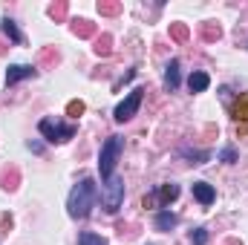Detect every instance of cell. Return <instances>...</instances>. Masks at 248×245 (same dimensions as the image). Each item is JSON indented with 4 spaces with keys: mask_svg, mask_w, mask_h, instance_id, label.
I'll return each mask as SVG.
<instances>
[{
    "mask_svg": "<svg viewBox=\"0 0 248 245\" xmlns=\"http://www.w3.org/2000/svg\"><path fill=\"white\" fill-rule=\"evenodd\" d=\"M35 66H26V63H15V66H9L6 69V84L12 87V84H17V81H23V78H35Z\"/></svg>",
    "mask_w": 248,
    "mask_h": 245,
    "instance_id": "obj_6",
    "label": "cell"
},
{
    "mask_svg": "<svg viewBox=\"0 0 248 245\" xmlns=\"http://www.w3.org/2000/svg\"><path fill=\"white\" fill-rule=\"evenodd\" d=\"M219 159L228 162V165H234V162H237V150H234V147H225V150L219 153Z\"/></svg>",
    "mask_w": 248,
    "mask_h": 245,
    "instance_id": "obj_24",
    "label": "cell"
},
{
    "mask_svg": "<svg viewBox=\"0 0 248 245\" xmlns=\"http://www.w3.org/2000/svg\"><path fill=\"white\" fill-rule=\"evenodd\" d=\"M78 245H107V240L101 234H93V231H81L78 234Z\"/></svg>",
    "mask_w": 248,
    "mask_h": 245,
    "instance_id": "obj_14",
    "label": "cell"
},
{
    "mask_svg": "<svg viewBox=\"0 0 248 245\" xmlns=\"http://www.w3.org/2000/svg\"><path fill=\"white\" fill-rule=\"evenodd\" d=\"M190 243L193 245H208V231H205V228H193V231H190Z\"/></svg>",
    "mask_w": 248,
    "mask_h": 245,
    "instance_id": "obj_20",
    "label": "cell"
},
{
    "mask_svg": "<svg viewBox=\"0 0 248 245\" xmlns=\"http://www.w3.org/2000/svg\"><path fill=\"white\" fill-rule=\"evenodd\" d=\"M179 87V61H170L168 69H165V90H176Z\"/></svg>",
    "mask_w": 248,
    "mask_h": 245,
    "instance_id": "obj_8",
    "label": "cell"
},
{
    "mask_svg": "<svg viewBox=\"0 0 248 245\" xmlns=\"http://www.w3.org/2000/svg\"><path fill=\"white\" fill-rule=\"evenodd\" d=\"M124 150V138L122 136H110L104 144H101V156H98V170H101V179L107 182L110 176H113V170H116V162H119V156H122Z\"/></svg>",
    "mask_w": 248,
    "mask_h": 245,
    "instance_id": "obj_2",
    "label": "cell"
},
{
    "mask_svg": "<svg viewBox=\"0 0 248 245\" xmlns=\"http://www.w3.org/2000/svg\"><path fill=\"white\" fill-rule=\"evenodd\" d=\"M81 113H84V101H69V104H66V116H69V119H78Z\"/></svg>",
    "mask_w": 248,
    "mask_h": 245,
    "instance_id": "obj_22",
    "label": "cell"
},
{
    "mask_svg": "<svg viewBox=\"0 0 248 245\" xmlns=\"http://www.w3.org/2000/svg\"><path fill=\"white\" fill-rule=\"evenodd\" d=\"M219 35H222V29H219L217 23H205V26H202V38H205V41H219Z\"/></svg>",
    "mask_w": 248,
    "mask_h": 245,
    "instance_id": "obj_18",
    "label": "cell"
},
{
    "mask_svg": "<svg viewBox=\"0 0 248 245\" xmlns=\"http://www.w3.org/2000/svg\"><path fill=\"white\" fill-rule=\"evenodd\" d=\"M110 44H113V38H110V35H101V38L95 41V55H101V58H107V55L113 52V46H110Z\"/></svg>",
    "mask_w": 248,
    "mask_h": 245,
    "instance_id": "obj_15",
    "label": "cell"
},
{
    "mask_svg": "<svg viewBox=\"0 0 248 245\" xmlns=\"http://www.w3.org/2000/svg\"><path fill=\"white\" fill-rule=\"evenodd\" d=\"M49 15H52L55 20H63V17H66V3H52V6H49Z\"/></svg>",
    "mask_w": 248,
    "mask_h": 245,
    "instance_id": "obj_23",
    "label": "cell"
},
{
    "mask_svg": "<svg viewBox=\"0 0 248 245\" xmlns=\"http://www.w3.org/2000/svg\"><path fill=\"white\" fill-rule=\"evenodd\" d=\"M170 35H173L176 41H187V35H190V32H187L185 23H170Z\"/></svg>",
    "mask_w": 248,
    "mask_h": 245,
    "instance_id": "obj_19",
    "label": "cell"
},
{
    "mask_svg": "<svg viewBox=\"0 0 248 245\" xmlns=\"http://www.w3.org/2000/svg\"><path fill=\"white\" fill-rule=\"evenodd\" d=\"M98 12H101V15H119V12H122V3H107V0H101V3H98Z\"/></svg>",
    "mask_w": 248,
    "mask_h": 245,
    "instance_id": "obj_21",
    "label": "cell"
},
{
    "mask_svg": "<svg viewBox=\"0 0 248 245\" xmlns=\"http://www.w3.org/2000/svg\"><path fill=\"white\" fill-rule=\"evenodd\" d=\"M176 196H179V184H173V182H170V184H162V190H159V205L165 208V205H170Z\"/></svg>",
    "mask_w": 248,
    "mask_h": 245,
    "instance_id": "obj_12",
    "label": "cell"
},
{
    "mask_svg": "<svg viewBox=\"0 0 248 245\" xmlns=\"http://www.w3.org/2000/svg\"><path fill=\"white\" fill-rule=\"evenodd\" d=\"M193 196H196L202 205H211V202L217 199V190H214L208 182H193Z\"/></svg>",
    "mask_w": 248,
    "mask_h": 245,
    "instance_id": "obj_7",
    "label": "cell"
},
{
    "mask_svg": "<svg viewBox=\"0 0 248 245\" xmlns=\"http://www.w3.org/2000/svg\"><path fill=\"white\" fill-rule=\"evenodd\" d=\"M234 119H237V122L243 119V122L248 124V95H243V98L237 101V107H234Z\"/></svg>",
    "mask_w": 248,
    "mask_h": 245,
    "instance_id": "obj_17",
    "label": "cell"
},
{
    "mask_svg": "<svg viewBox=\"0 0 248 245\" xmlns=\"http://www.w3.org/2000/svg\"><path fill=\"white\" fill-rule=\"evenodd\" d=\"M0 182H3L6 190H15V187H17V170H15V168H12V170L6 168V170H3V176H0Z\"/></svg>",
    "mask_w": 248,
    "mask_h": 245,
    "instance_id": "obj_16",
    "label": "cell"
},
{
    "mask_svg": "<svg viewBox=\"0 0 248 245\" xmlns=\"http://www.w3.org/2000/svg\"><path fill=\"white\" fill-rule=\"evenodd\" d=\"M3 32H6V38H9L12 44H23V35L17 32V26H15V20H9V17H3Z\"/></svg>",
    "mask_w": 248,
    "mask_h": 245,
    "instance_id": "obj_13",
    "label": "cell"
},
{
    "mask_svg": "<svg viewBox=\"0 0 248 245\" xmlns=\"http://www.w3.org/2000/svg\"><path fill=\"white\" fill-rule=\"evenodd\" d=\"M95 199H98V187L93 179H81V182L72 187L69 199H66V211L72 219H84L93 208H95Z\"/></svg>",
    "mask_w": 248,
    "mask_h": 245,
    "instance_id": "obj_1",
    "label": "cell"
},
{
    "mask_svg": "<svg viewBox=\"0 0 248 245\" xmlns=\"http://www.w3.org/2000/svg\"><path fill=\"white\" fill-rule=\"evenodd\" d=\"M208 84H211V78H208L205 72H190V78H187L190 92H205V90H208Z\"/></svg>",
    "mask_w": 248,
    "mask_h": 245,
    "instance_id": "obj_9",
    "label": "cell"
},
{
    "mask_svg": "<svg viewBox=\"0 0 248 245\" xmlns=\"http://www.w3.org/2000/svg\"><path fill=\"white\" fill-rule=\"evenodd\" d=\"M228 245H243V243H240V240H231V243H228Z\"/></svg>",
    "mask_w": 248,
    "mask_h": 245,
    "instance_id": "obj_25",
    "label": "cell"
},
{
    "mask_svg": "<svg viewBox=\"0 0 248 245\" xmlns=\"http://www.w3.org/2000/svg\"><path fill=\"white\" fill-rule=\"evenodd\" d=\"M72 32H75L78 38H93V35H95V26H93L90 20L78 17V20H72Z\"/></svg>",
    "mask_w": 248,
    "mask_h": 245,
    "instance_id": "obj_10",
    "label": "cell"
},
{
    "mask_svg": "<svg viewBox=\"0 0 248 245\" xmlns=\"http://www.w3.org/2000/svg\"><path fill=\"white\" fill-rule=\"evenodd\" d=\"M176 222H179V216L170 214V211H159V216H156V228H159V231H170Z\"/></svg>",
    "mask_w": 248,
    "mask_h": 245,
    "instance_id": "obj_11",
    "label": "cell"
},
{
    "mask_svg": "<svg viewBox=\"0 0 248 245\" xmlns=\"http://www.w3.org/2000/svg\"><path fill=\"white\" fill-rule=\"evenodd\" d=\"M141 92H144V90H133V92H130V95L122 101V104L116 107V116H113V119H116L119 124L130 122V119L139 113V107H141Z\"/></svg>",
    "mask_w": 248,
    "mask_h": 245,
    "instance_id": "obj_5",
    "label": "cell"
},
{
    "mask_svg": "<svg viewBox=\"0 0 248 245\" xmlns=\"http://www.w3.org/2000/svg\"><path fill=\"white\" fill-rule=\"evenodd\" d=\"M101 202H104V211L107 214H116L119 208H122L124 202V179L122 176H110L107 182H104V187H101Z\"/></svg>",
    "mask_w": 248,
    "mask_h": 245,
    "instance_id": "obj_3",
    "label": "cell"
},
{
    "mask_svg": "<svg viewBox=\"0 0 248 245\" xmlns=\"http://www.w3.org/2000/svg\"><path fill=\"white\" fill-rule=\"evenodd\" d=\"M38 130H41V136L46 141H69L75 136V124H61V122H52V119H44L38 124Z\"/></svg>",
    "mask_w": 248,
    "mask_h": 245,
    "instance_id": "obj_4",
    "label": "cell"
}]
</instances>
